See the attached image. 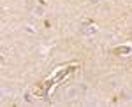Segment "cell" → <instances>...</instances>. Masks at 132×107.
I'll list each match as a JSON object with an SVG mask.
<instances>
[{
	"instance_id": "7a4b0ae2",
	"label": "cell",
	"mask_w": 132,
	"mask_h": 107,
	"mask_svg": "<svg viewBox=\"0 0 132 107\" xmlns=\"http://www.w3.org/2000/svg\"><path fill=\"white\" fill-rule=\"evenodd\" d=\"M83 32H85V33H95V28H90V30H88V28H85Z\"/></svg>"
},
{
	"instance_id": "3957f363",
	"label": "cell",
	"mask_w": 132,
	"mask_h": 107,
	"mask_svg": "<svg viewBox=\"0 0 132 107\" xmlns=\"http://www.w3.org/2000/svg\"><path fill=\"white\" fill-rule=\"evenodd\" d=\"M90 2H92V4H97V2H99V0H90Z\"/></svg>"
},
{
	"instance_id": "6da1fadb",
	"label": "cell",
	"mask_w": 132,
	"mask_h": 107,
	"mask_svg": "<svg viewBox=\"0 0 132 107\" xmlns=\"http://www.w3.org/2000/svg\"><path fill=\"white\" fill-rule=\"evenodd\" d=\"M114 53H116V55H129V53H130V48H129V46H123V48H116V49H114Z\"/></svg>"
}]
</instances>
